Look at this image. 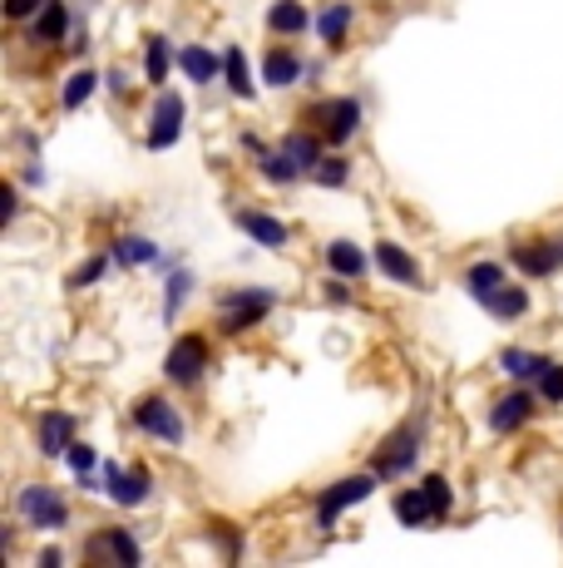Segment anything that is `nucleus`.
Wrapping results in <instances>:
<instances>
[{
	"label": "nucleus",
	"instance_id": "1",
	"mask_svg": "<svg viewBox=\"0 0 563 568\" xmlns=\"http://www.w3.org/2000/svg\"><path fill=\"white\" fill-rule=\"evenodd\" d=\"M420 450H426V420H406V425H396L391 435H386L381 445H376V455H371V469L381 479H400V475H410V469L420 465Z\"/></svg>",
	"mask_w": 563,
	"mask_h": 568
},
{
	"label": "nucleus",
	"instance_id": "2",
	"mask_svg": "<svg viewBox=\"0 0 563 568\" xmlns=\"http://www.w3.org/2000/svg\"><path fill=\"white\" fill-rule=\"evenodd\" d=\"M277 307V292L267 287H237L218 297V332L237 336V332H253L257 322H267V312Z\"/></svg>",
	"mask_w": 563,
	"mask_h": 568
},
{
	"label": "nucleus",
	"instance_id": "3",
	"mask_svg": "<svg viewBox=\"0 0 563 568\" xmlns=\"http://www.w3.org/2000/svg\"><path fill=\"white\" fill-rule=\"evenodd\" d=\"M376 469H366V475H341L331 489H321V499H317V529H337V519L346 515V509H356V505H366L371 499V489H376Z\"/></svg>",
	"mask_w": 563,
	"mask_h": 568
},
{
	"label": "nucleus",
	"instance_id": "4",
	"mask_svg": "<svg viewBox=\"0 0 563 568\" xmlns=\"http://www.w3.org/2000/svg\"><path fill=\"white\" fill-rule=\"evenodd\" d=\"M16 515L30 524V529H70V505L60 499L55 485H25L16 489Z\"/></svg>",
	"mask_w": 563,
	"mask_h": 568
},
{
	"label": "nucleus",
	"instance_id": "5",
	"mask_svg": "<svg viewBox=\"0 0 563 568\" xmlns=\"http://www.w3.org/2000/svg\"><path fill=\"white\" fill-rule=\"evenodd\" d=\"M307 124H317V134L327 139V149H341L356 139V129H361V100H321L307 109Z\"/></svg>",
	"mask_w": 563,
	"mask_h": 568
},
{
	"label": "nucleus",
	"instance_id": "6",
	"mask_svg": "<svg viewBox=\"0 0 563 568\" xmlns=\"http://www.w3.org/2000/svg\"><path fill=\"white\" fill-rule=\"evenodd\" d=\"M129 420H134L144 435H154V440L183 445V415H178V406H173L168 396H139L134 410H129Z\"/></svg>",
	"mask_w": 563,
	"mask_h": 568
},
{
	"label": "nucleus",
	"instance_id": "7",
	"mask_svg": "<svg viewBox=\"0 0 563 568\" xmlns=\"http://www.w3.org/2000/svg\"><path fill=\"white\" fill-rule=\"evenodd\" d=\"M104 495H110L119 509H139L154 495V475H149L144 465H104Z\"/></svg>",
	"mask_w": 563,
	"mask_h": 568
},
{
	"label": "nucleus",
	"instance_id": "8",
	"mask_svg": "<svg viewBox=\"0 0 563 568\" xmlns=\"http://www.w3.org/2000/svg\"><path fill=\"white\" fill-rule=\"evenodd\" d=\"M208 371V342L203 336H178V342L168 346L164 356V376L173 381V386H198V376Z\"/></svg>",
	"mask_w": 563,
	"mask_h": 568
},
{
	"label": "nucleus",
	"instance_id": "9",
	"mask_svg": "<svg viewBox=\"0 0 563 568\" xmlns=\"http://www.w3.org/2000/svg\"><path fill=\"white\" fill-rule=\"evenodd\" d=\"M539 400H544V396H539V390L514 386V390H509V396H500V400H494V406H490V430H494V435H514L519 425H529V420H534Z\"/></svg>",
	"mask_w": 563,
	"mask_h": 568
},
{
	"label": "nucleus",
	"instance_id": "10",
	"mask_svg": "<svg viewBox=\"0 0 563 568\" xmlns=\"http://www.w3.org/2000/svg\"><path fill=\"white\" fill-rule=\"evenodd\" d=\"M183 119H188V104H183V94L158 90L154 119H149V149H173V144H178Z\"/></svg>",
	"mask_w": 563,
	"mask_h": 568
},
{
	"label": "nucleus",
	"instance_id": "11",
	"mask_svg": "<svg viewBox=\"0 0 563 568\" xmlns=\"http://www.w3.org/2000/svg\"><path fill=\"white\" fill-rule=\"evenodd\" d=\"M84 559L90 564H104V559L144 564V549H139V539L129 529H100V534H90V544H84Z\"/></svg>",
	"mask_w": 563,
	"mask_h": 568
},
{
	"label": "nucleus",
	"instance_id": "12",
	"mask_svg": "<svg viewBox=\"0 0 563 568\" xmlns=\"http://www.w3.org/2000/svg\"><path fill=\"white\" fill-rule=\"evenodd\" d=\"M233 223L243 227V233L253 237L257 247H273V253H282V247L291 243L287 223H282V217H273V213H263V207H237V213H233Z\"/></svg>",
	"mask_w": 563,
	"mask_h": 568
},
{
	"label": "nucleus",
	"instance_id": "13",
	"mask_svg": "<svg viewBox=\"0 0 563 568\" xmlns=\"http://www.w3.org/2000/svg\"><path fill=\"white\" fill-rule=\"evenodd\" d=\"M35 445H40V455H45V460H60V455L74 445V415L70 410H40Z\"/></svg>",
	"mask_w": 563,
	"mask_h": 568
},
{
	"label": "nucleus",
	"instance_id": "14",
	"mask_svg": "<svg viewBox=\"0 0 563 568\" xmlns=\"http://www.w3.org/2000/svg\"><path fill=\"white\" fill-rule=\"evenodd\" d=\"M396 519L406 524V529H426V524H440V505H436V495H430L426 479H420L416 489H400V495H396Z\"/></svg>",
	"mask_w": 563,
	"mask_h": 568
},
{
	"label": "nucleus",
	"instance_id": "15",
	"mask_svg": "<svg viewBox=\"0 0 563 568\" xmlns=\"http://www.w3.org/2000/svg\"><path fill=\"white\" fill-rule=\"evenodd\" d=\"M514 253V267L524 272V277H554L559 272V257H554V237H534V243H514L509 247Z\"/></svg>",
	"mask_w": 563,
	"mask_h": 568
},
{
	"label": "nucleus",
	"instance_id": "16",
	"mask_svg": "<svg viewBox=\"0 0 563 568\" xmlns=\"http://www.w3.org/2000/svg\"><path fill=\"white\" fill-rule=\"evenodd\" d=\"M371 257H376V253L356 247L351 237H337V243L327 247V267H331V277H346V282H361V277H366V267H371Z\"/></svg>",
	"mask_w": 563,
	"mask_h": 568
},
{
	"label": "nucleus",
	"instance_id": "17",
	"mask_svg": "<svg viewBox=\"0 0 563 568\" xmlns=\"http://www.w3.org/2000/svg\"><path fill=\"white\" fill-rule=\"evenodd\" d=\"M301 74H307V64H301L297 50L273 45V50L263 54V84H273V90H287V84H297Z\"/></svg>",
	"mask_w": 563,
	"mask_h": 568
},
{
	"label": "nucleus",
	"instance_id": "18",
	"mask_svg": "<svg viewBox=\"0 0 563 568\" xmlns=\"http://www.w3.org/2000/svg\"><path fill=\"white\" fill-rule=\"evenodd\" d=\"M376 267H381L391 282H400V287H416V282H420L416 257H410L400 243H391V237H386V243H376Z\"/></svg>",
	"mask_w": 563,
	"mask_h": 568
},
{
	"label": "nucleus",
	"instance_id": "19",
	"mask_svg": "<svg viewBox=\"0 0 563 568\" xmlns=\"http://www.w3.org/2000/svg\"><path fill=\"white\" fill-rule=\"evenodd\" d=\"M480 307L490 312L494 322H519V316L529 312V292L514 287V282H500L494 292H484V297H480Z\"/></svg>",
	"mask_w": 563,
	"mask_h": 568
},
{
	"label": "nucleus",
	"instance_id": "20",
	"mask_svg": "<svg viewBox=\"0 0 563 568\" xmlns=\"http://www.w3.org/2000/svg\"><path fill=\"white\" fill-rule=\"evenodd\" d=\"M544 366H549L544 352H524V346H504V352H500V371L514 381V386L539 381V376H544Z\"/></svg>",
	"mask_w": 563,
	"mask_h": 568
},
{
	"label": "nucleus",
	"instance_id": "21",
	"mask_svg": "<svg viewBox=\"0 0 563 568\" xmlns=\"http://www.w3.org/2000/svg\"><path fill=\"white\" fill-rule=\"evenodd\" d=\"M70 26H74L70 6H64V0H45V10L30 20V36H35L40 45H55V40L70 36Z\"/></svg>",
	"mask_w": 563,
	"mask_h": 568
},
{
	"label": "nucleus",
	"instance_id": "22",
	"mask_svg": "<svg viewBox=\"0 0 563 568\" xmlns=\"http://www.w3.org/2000/svg\"><path fill=\"white\" fill-rule=\"evenodd\" d=\"M178 70L188 74L193 84H213L223 74V54H213L208 45H183L178 50Z\"/></svg>",
	"mask_w": 563,
	"mask_h": 568
},
{
	"label": "nucleus",
	"instance_id": "23",
	"mask_svg": "<svg viewBox=\"0 0 563 568\" xmlns=\"http://www.w3.org/2000/svg\"><path fill=\"white\" fill-rule=\"evenodd\" d=\"M267 30L273 36H301V30H311V10L301 0H273L267 6Z\"/></svg>",
	"mask_w": 563,
	"mask_h": 568
},
{
	"label": "nucleus",
	"instance_id": "24",
	"mask_svg": "<svg viewBox=\"0 0 563 568\" xmlns=\"http://www.w3.org/2000/svg\"><path fill=\"white\" fill-rule=\"evenodd\" d=\"M282 149L297 159V169L307 173V179H311V169L327 159V139H321V134H307V129H291V134L282 139Z\"/></svg>",
	"mask_w": 563,
	"mask_h": 568
},
{
	"label": "nucleus",
	"instance_id": "25",
	"mask_svg": "<svg viewBox=\"0 0 563 568\" xmlns=\"http://www.w3.org/2000/svg\"><path fill=\"white\" fill-rule=\"evenodd\" d=\"M223 80L237 100H257V84H253V70H247V54L243 50H223Z\"/></svg>",
	"mask_w": 563,
	"mask_h": 568
},
{
	"label": "nucleus",
	"instance_id": "26",
	"mask_svg": "<svg viewBox=\"0 0 563 568\" xmlns=\"http://www.w3.org/2000/svg\"><path fill=\"white\" fill-rule=\"evenodd\" d=\"M173 64H178V50H173L164 36H149L144 40V74H149V84H164Z\"/></svg>",
	"mask_w": 563,
	"mask_h": 568
},
{
	"label": "nucleus",
	"instance_id": "27",
	"mask_svg": "<svg viewBox=\"0 0 563 568\" xmlns=\"http://www.w3.org/2000/svg\"><path fill=\"white\" fill-rule=\"evenodd\" d=\"M110 257L119 262V267H158V247L149 243V237H119V243L110 247Z\"/></svg>",
	"mask_w": 563,
	"mask_h": 568
},
{
	"label": "nucleus",
	"instance_id": "28",
	"mask_svg": "<svg viewBox=\"0 0 563 568\" xmlns=\"http://www.w3.org/2000/svg\"><path fill=\"white\" fill-rule=\"evenodd\" d=\"M257 169H263V179H267V183H282V189H287V183H297V179H307V173L297 169V159H291L287 149H267Z\"/></svg>",
	"mask_w": 563,
	"mask_h": 568
},
{
	"label": "nucleus",
	"instance_id": "29",
	"mask_svg": "<svg viewBox=\"0 0 563 568\" xmlns=\"http://www.w3.org/2000/svg\"><path fill=\"white\" fill-rule=\"evenodd\" d=\"M351 20H356L351 6H327V10H317V36L327 40V45H341L346 30H351Z\"/></svg>",
	"mask_w": 563,
	"mask_h": 568
},
{
	"label": "nucleus",
	"instance_id": "30",
	"mask_svg": "<svg viewBox=\"0 0 563 568\" xmlns=\"http://www.w3.org/2000/svg\"><path fill=\"white\" fill-rule=\"evenodd\" d=\"M193 292V272L188 267H168V282H164V322L183 312V302H188Z\"/></svg>",
	"mask_w": 563,
	"mask_h": 568
},
{
	"label": "nucleus",
	"instance_id": "31",
	"mask_svg": "<svg viewBox=\"0 0 563 568\" xmlns=\"http://www.w3.org/2000/svg\"><path fill=\"white\" fill-rule=\"evenodd\" d=\"M500 282H504V267H500V262H474V267L464 272V287H470L474 302H480L484 292H494Z\"/></svg>",
	"mask_w": 563,
	"mask_h": 568
},
{
	"label": "nucleus",
	"instance_id": "32",
	"mask_svg": "<svg viewBox=\"0 0 563 568\" xmlns=\"http://www.w3.org/2000/svg\"><path fill=\"white\" fill-rule=\"evenodd\" d=\"M94 90H100V74H94V70L70 74V80H64V90H60V109H80Z\"/></svg>",
	"mask_w": 563,
	"mask_h": 568
},
{
	"label": "nucleus",
	"instance_id": "33",
	"mask_svg": "<svg viewBox=\"0 0 563 568\" xmlns=\"http://www.w3.org/2000/svg\"><path fill=\"white\" fill-rule=\"evenodd\" d=\"M311 179H317L321 189H346V179H351V163L337 159V154H327L317 169H311Z\"/></svg>",
	"mask_w": 563,
	"mask_h": 568
},
{
	"label": "nucleus",
	"instance_id": "34",
	"mask_svg": "<svg viewBox=\"0 0 563 568\" xmlns=\"http://www.w3.org/2000/svg\"><path fill=\"white\" fill-rule=\"evenodd\" d=\"M539 396H544L549 406H563V366L559 362L544 366V376H539Z\"/></svg>",
	"mask_w": 563,
	"mask_h": 568
},
{
	"label": "nucleus",
	"instance_id": "35",
	"mask_svg": "<svg viewBox=\"0 0 563 568\" xmlns=\"http://www.w3.org/2000/svg\"><path fill=\"white\" fill-rule=\"evenodd\" d=\"M213 539H218V549H223V559H243V534L233 529V524H213Z\"/></svg>",
	"mask_w": 563,
	"mask_h": 568
},
{
	"label": "nucleus",
	"instance_id": "36",
	"mask_svg": "<svg viewBox=\"0 0 563 568\" xmlns=\"http://www.w3.org/2000/svg\"><path fill=\"white\" fill-rule=\"evenodd\" d=\"M64 460H70V469H74V479H80V475H94V445L74 440V445H70V450H64Z\"/></svg>",
	"mask_w": 563,
	"mask_h": 568
},
{
	"label": "nucleus",
	"instance_id": "37",
	"mask_svg": "<svg viewBox=\"0 0 563 568\" xmlns=\"http://www.w3.org/2000/svg\"><path fill=\"white\" fill-rule=\"evenodd\" d=\"M104 267H110V257H94V262H84L80 272H70V292H80V287H94V282L104 277Z\"/></svg>",
	"mask_w": 563,
	"mask_h": 568
},
{
	"label": "nucleus",
	"instance_id": "38",
	"mask_svg": "<svg viewBox=\"0 0 563 568\" xmlns=\"http://www.w3.org/2000/svg\"><path fill=\"white\" fill-rule=\"evenodd\" d=\"M40 10H45V0H6V20L10 26H25V20H35Z\"/></svg>",
	"mask_w": 563,
	"mask_h": 568
},
{
	"label": "nucleus",
	"instance_id": "39",
	"mask_svg": "<svg viewBox=\"0 0 563 568\" xmlns=\"http://www.w3.org/2000/svg\"><path fill=\"white\" fill-rule=\"evenodd\" d=\"M327 297H331V302H351V282H346V277H331V282H327Z\"/></svg>",
	"mask_w": 563,
	"mask_h": 568
},
{
	"label": "nucleus",
	"instance_id": "40",
	"mask_svg": "<svg viewBox=\"0 0 563 568\" xmlns=\"http://www.w3.org/2000/svg\"><path fill=\"white\" fill-rule=\"evenodd\" d=\"M40 564H45V568H60L64 554H60V549H45V554H40Z\"/></svg>",
	"mask_w": 563,
	"mask_h": 568
},
{
	"label": "nucleus",
	"instance_id": "41",
	"mask_svg": "<svg viewBox=\"0 0 563 568\" xmlns=\"http://www.w3.org/2000/svg\"><path fill=\"white\" fill-rule=\"evenodd\" d=\"M110 90H114V94H124V90H129V74H119V70H114V74H110Z\"/></svg>",
	"mask_w": 563,
	"mask_h": 568
}]
</instances>
